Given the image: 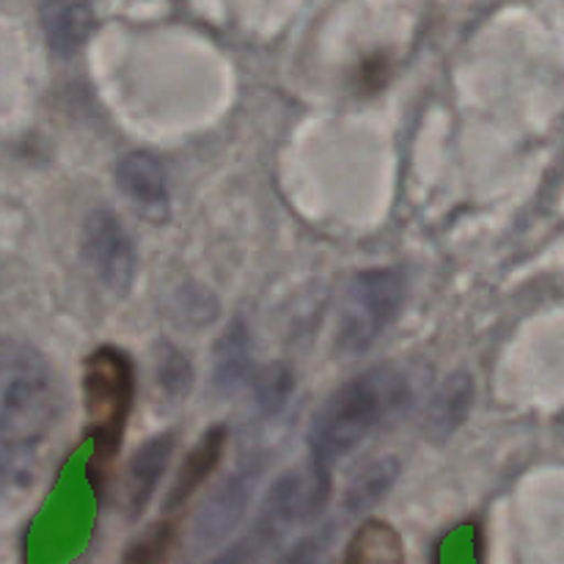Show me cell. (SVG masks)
I'll list each match as a JSON object with an SVG mask.
<instances>
[{
	"label": "cell",
	"instance_id": "6da1fadb",
	"mask_svg": "<svg viewBox=\"0 0 564 564\" xmlns=\"http://www.w3.org/2000/svg\"><path fill=\"white\" fill-rule=\"evenodd\" d=\"M61 416V389L33 347L0 341V477L22 479Z\"/></svg>",
	"mask_w": 564,
	"mask_h": 564
},
{
	"label": "cell",
	"instance_id": "7a4b0ae2",
	"mask_svg": "<svg viewBox=\"0 0 564 564\" xmlns=\"http://www.w3.org/2000/svg\"><path fill=\"white\" fill-rule=\"evenodd\" d=\"M405 400V378L391 369H375L347 380L314 416L308 433L312 463L330 468L339 457L350 455L389 413L400 411Z\"/></svg>",
	"mask_w": 564,
	"mask_h": 564
},
{
	"label": "cell",
	"instance_id": "3957f363",
	"mask_svg": "<svg viewBox=\"0 0 564 564\" xmlns=\"http://www.w3.org/2000/svg\"><path fill=\"white\" fill-rule=\"evenodd\" d=\"M132 394H135V369L130 356L113 345L97 347L83 364V400H86L88 438H91L88 479L97 490L102 488L110 466L121 452Z\"/></svg>",
	"mask_w": 564,
	"mask_h": 564
},
{
	"label": "cell",
	"instance_id": "277c9868",
	"mask_svg": "<svg viewBox=\"0 0 564 564\" xmlns=\"http://www.w3.org/2000/svg\"><path fill=\"white\" fill-rule=\"evenodd\" d=\"M405 301V279L397 270H367L347 290L339 319V347L364 352L386 334Z\"/></svg>",
	"mask_w": 564,
	"mask_h": 564
},
{
	"label": "cell",
	"instance_id": "5b68a950",
	"mask_svg": "<svg viewBox=\"0 0 564 564\" xmlns=\"http://www.w3.org/2000/svg\"><path fill=\"white\" fill-rule=\"evenodd\" d=\"M83 257L99 279L113 292H127L135 275V246L130 231L108 209H97L83 224Z\"/></svg>",
	"mask_w": 564,
	"mask_h": 564
},
{
	"label": "cell",
	"instance_id": "8992f818",
	"mask_svg": "<svg viewBox=\"0 0 564 564\" xmlns=\"http://www.w3.org/2000/svg\"><path fill=\"white\" fill-rule=\"evenodd\" d=\"M330 496V468L308 463L306 468H295L270 488L262 505V516L273 518L284 529H295L301 523H312L325 510Z\"/></svg>",
	"mask_w": 564,
	"mask_h": 564
},
{
	"label": "cell",
	"instance_id": "52a82bcc",
	"mask_svg": "<svg viewBox=\"0 0 564 564\" xmlns=\"http://www.w3.org/2000/svg\"><path fill=\"white\" fill-rule=\"evenodd\" d=\"M226 441H229V433H226L224 424H215V427H209L207 433L198 438V444L193 446V452L185 457V463H182L174 485H171L169 499H165V510L171 512L185 507L187 501L193 499V494L213 477L218 463L224 460Z\"/></svg>",
	"mask_w": 564,
	"mask_h": 564
},
{
	"label": "cell",
	"instance_id": "ba28073f",
	"mask_svg": "<svg viewBox=\"0 0 564 564\" xmlns=\"http://www.w3.org/2000/svg\"><path fill=\"white\" fill-rule=\"evenodd\" d=\"M171 452H174V435L163 433L154 435L152 441H147V444L132 455L124 482L127 512H130L132 518L141 516L147 501L152 499L154 488H158L160 477H163L165 466H169Z\"/></svg>",
	"mask_w": 564,
	"mask_h": 564
},
{
	"label": "cell",
	"instance_id": "9c48e42d",
	"mask_svg": "<svg viewBox=\"0 0 564 564\" xmlns=\"http://www.w3.org/2000/svg\"><path fill=\"white\" fill-rule=\"evenodd\" d=\"M116 182L130 202L143 209H163L169 202V180L158 158L147 152H132L116 165Z\"/></svg>",
	"mask_w": 564,
	"mask_h": 564
},
{
	"label": "cell",
	"instance_id": "30bf717a",
	"mask_svg": "<svg viewBox=\"0 0 564 564\" xmlns=\"http://www.w3.org/2000/svg\"><path fill=\"white\" fill-rule=\"evenodd\" d=\"M341 564H405V543L391 523L372 518L356 529Z\"/></svg>",
	"mask_w": 564,
	"mask_h": 564
},
{
	"label": "cell",
	"instance_id": "8fae6325",
	"mask_svg": "<svg viewBox=\"0 0 564 564\" xmlns=\"http://www.w3.org/2000/svg\"><path fill=\"white\" fill-rule=\"evenodd\" d=\"M248 494H251V477H237L229 479V485L209 501L202 521H198V540H202V545H215L231 532V527L240 521L242 510H246Z\"/></svg>",
	"mask_w": 564,
	"mask_h": 564
},
{
	"label": "cell",
	"instance_id": "7c38bea8",
	"mask_svg": "<svg viewBox=\"0 0 564 564\" xmlns=\"http://www.w3.org/2000/svg\"><path fill=\"white\" fill-rule=\"evenodd\" d=\"M471 380L466 375H457L441 386V391L430 402L427 419H424V430H427L430 438H446L460 427L468 408H471Z\"/></svg>",
	"mask_w": 564,
	"mask_h": 564
},
{
	"label": "cell",
	"instance_id": "4fadbf2b",
	"mask_svg": "<svg viewBox=\"0 0 564 564\" xmlns=\"http://www.w3.org/2000/svg\"><path fill=\"white\" fill-rule=\"evenodd\" d=\"M44 31L55 53L72 55L88 33V17L72 0H47L42 9Z\"/></svg>",
	"mask_w": 564,
	"mask_h": 564
},
{
	"label": "cell",
	"instance_id": "5bb4252c",
	"mask_svg": "<svg viewBox=\"0 0 564 564\" xmlns=\"http://www.w3.org/2000/svg\"><path fill=\"white\" fill-rule=\"evenodd\" d=\"M286 534H290V529H284L281 523L270 521L268 516L259 512L257 527L209 564H264L275 554V549H279Z\"/></svg>",
	"mask_w": 564,
	"mask_h": 564
},
{
	"label": "cell",
	"instance_id": "9a60e30c",
	"mask_svg": "<svg viewBox=\"0 0 564 564\" xmlns=\"http://www.w3.org/2000/svg\"><path fill=\"white\" fill-rule=\"evenodd\" d=\"M394 477H397L394 457H380V460H375L372 466L364 468V471L352 479L350 490H347L345 496L350 510H364V507L372 505L375 499H380V496L389 490V485L394 482Z\"/></svg>",
	"mask_w": 564,
	"mask_h": 564
},
{
	"label": "cell",
	"instance_id": "2e32d148",
	"mask_svg": "<svg viewBox=\"0 0 564 564\" xmlns=\"http://www.w3.org/2000/svg\"><path fill=\"white\" fill-rule=\"evenodd\" d=\"M176 545V523H158L130 545L119 564H169Z\"/></svg>",
	"mask_w": 564,
	"mask_h": 564
},
{
	"label": "cell",
	"instance_id": "e0dca14e",
	"mask_svg": "<svg viewBox=\"0 0 564 564\" xmlns=\"http://www.w3.org/2000/svg\"><path fill=\"white\" fill-rule=\"evenodd\" d=\"M292 391V378L286 369H268V372L262 375V380H259V405L264 408V411H279L281 405L286 402V397H290Z\"/></svg>",
	"mask_w": 564,
	"mask_h": 564
},
{
	"label": "cell",
	"instance_id": "ac0fdd59",
	"mask_svg": "<svg viewBox=\"0 0 564 564\" xmlns=\"http://www.w3.org/2000/svg\"><path fill=\"white\" fill-rule=\"evenodd\" d=\"M220 361V380H237L242 375L248 364V352H246V341H242V330L240 325H235L229 336L224 339V347L218 352Z\"/></svg>",
	"mask_w": 564,
	"mask_h": 564
},
{
	"label": "cell",
	"instance_id": "d6986e66",
	"mask_svg": "<svg viewBox=\"0 0 564 564\" xmlns=\"http://www.w3.org/2000/svg\"><path fill=\"white\" fill-rule=\"evenodd\" d=\"M328 534L319 532V534H312V538L301 540L297 545H292L290 551H286L284 556H281L275 564H317L319 554H323V549L328 545Z\"/></svg>",
	"mask_w": 564,
	"mask_h": 564
}]
</instances>
